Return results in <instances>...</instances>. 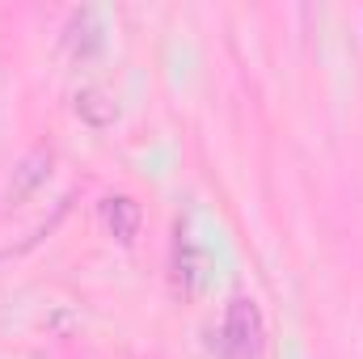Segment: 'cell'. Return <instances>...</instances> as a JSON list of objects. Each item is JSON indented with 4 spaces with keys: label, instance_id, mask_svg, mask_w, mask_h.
Listing matches in <instances>:
<instances>
[{
    "label": "cell",
    "instance_id": "6da1fadb",
    "mask_svg": "<svg viewBox=\"0 0 363 359\" xmlns=\"http://www.w3.org/2000/svg\"><path fill=\"white\" fill-rule=\"evenodd\" d=\"M267 347V326H262V313L254 300L237 296L228 304V317H224V351L233 359H258Z\"/></svg>",
    "mask_w": 363,
    "mask_h": 359
},
{
    "label": "cell",
    "instance_id": "7a4b0ae2",
    "mask_svg": "<svg viewBox=\"0 0 363 359\" xmlns=\"http://www.w3.org/2000/svg\"><path fill=\"white\" fill-rule=\"evenodd\" d=\"M101 224L110 228V237H114L118 245H131V241L140 237V203L127 199V194L106 199V203H101Z\"/></svg>",
    "mask_w": 363,
    "mask_h": 359
},
{
    "label": "cell",
    "instance_id": "3957f363",
    "mask_svg": "<svg viewBox=\"0 0 363 359\" xmlns=\"http://www.w3.org/2000/svg\"><path fill=\"white\" fill-rule=\"evenodd\" d=\"M178 287L186 296L199 292V258H194V245H190L186 228H178Z\"/></svg>",
    "mask_w": 363,
    "mask_h": 359
},
{
    "label": "cell",
    "instance_id": "277c9868",
    "mask_svg": "<svg viewBox=\"0 0 363 359\" xmlns=\"http://www.w3.org/2000/svg\"><path fill=\"white\" fill-rule=\"evenodd\" d=\"M77 110H81L89 123H97V127L114 123V114H118V110H114V101H106L101 93H81V97H77Z\"/></svg>",
    "mask_w": 363,
    "mask_h": 359
},
{
    "label": "cell",
    "instance_id": "5b68a950",
    "mask_svg": "<svg viewBox=\"0 0 363 359\" xmlns=\"http://www.w3.org/2000/svg\"><path fill=\"white\" fill-rule=\"evenodd\" d=\"M43 165H51V157H47V153H34V157L21 165V178H17V186H13V199H21L34 182H43V174H47Z\"/></svg>",
    "mask_w": 363,
    "mask_h": 359
}]
</instances>
